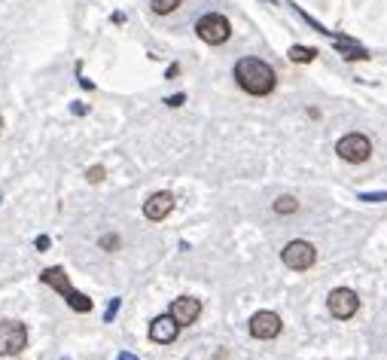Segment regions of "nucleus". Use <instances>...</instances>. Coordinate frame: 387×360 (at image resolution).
I'll return each instance as SVG.
<instances>
[{
	"label": "nucleus",
	"instance_id": "obj_1",
	"mask_svg": "<svg viewBox=\"0 0 387 360\" xmlns=\"http://www.w3.org/2000/svg\"><path fill=\"white\" fill-rule=\"evenodd\" d=\"M235 80L247 95H268L275 89L277 76L272 71V65L262 58H241L235 65Z\"/></svg>",
	"mask_w": 387,
	"mask_h": 360
},
{
	"label": "nucleus",
	"instance_id": "obj_17",
	"mask_svg": "<svg viewBox=\"0 0 387 360\" xmlns=\"http://www.w3.org/2000/svg\"><path fill=\"white\" fill-rule=\"evenodd\" d=\"M101 248H104V250H116V248H119V235H104V239H101Z\"/></svg>",
	"mask_w": 387,
	"mask_h": 360
},
{
	"label": "nucleus",
	"instance_id": "obj_11",
	"mask_svg": "<svg viewBox=\"0 0 387 360\" xmlns=\"http://www.w3.org/2000/svg\"><path fill=\"white\" fill-rule=\"evenodd\" d=\"M177 333H180V324L171 318V315H162L150 324V339L153 342H162V345H168V342L177 339Z\"/></svg>",
	"mask_w": 387,
	"mask_h": 360
},
{
	"label": "nucleus",
	"instance_id": "obj_23",
	"mask_svg": "<svg viewBox=\"0 0 387 360\" xmlns=\"http://www.w3.org/2000/svg\"><path fill=\"white\" fill-rule=\"evenodd\" d=\"M0 128H3V117H0Z\"/></svg>",
	"mask_w": 387,
	"mask_h": 360
},
{
	"label": "nucleus",
	"instance_id": "obj_18",
	"mask_svg": "<svg viewBox=\"0 0 387 360\" xmlns=\"http://www.w3.org/2000/svg\"><path fill=\"white\" fill-rule=\"evenodd\" d=\"M360 202H387V193H360Z\"/></svg>",
	"mask_w": 387,
	"mask_h": 360
},
{
	"label": "nucleus",
	"instance_id": "obj_2",
	"mask_svg": "<svg viewBox=\"0 0 387 360\" xmlns=\"http://www.w3.org/2000/svg\"><path fill=\"white\" fill-rule=\"evenodd\" d=\"M43 284H49L52 290H58L61 296L67 300V305H71L74 311H80V315H86V311H92V300L86 293H76V290L71 287V281H67V272L61 269V266H52V269H43L40 275Z\"/></svg>",
	"mask_w": 387,
	"mask_h": 360
},
{
	"label": "nucleus",
	"instance_id": "obj_3",
	"mask_svg": "<svg viewBox=\"0 0 387 360\" xmlns=\"http://www.w3.org/2000/svg\"><path fill=\"white\" fill-rule=\"evenodd\" d=\"M196 31H198V37L205 43H211V46H223L232 37V25H229V19L226 15H220V12H205L201 19L196 22Z\"/></svg>",
	"mask_w": 387,
	"mask_h": 360
},
{
	"label": "nucleus",
	"instance_id": "obj_12",
	"mask_svg": "<svg viewBox=\"0 0 387 360\" xmlns=\"http://www.w3.org/2000/svg\"><path fill=\"white\" fill-rule=\"evenodd\" d=\"M336 49L338 52H342V55L347 58V61H366L369 58V52L366 49H363V46H357V43H351V40H347V37H336Z\"/></svg>",
	"mask_w": 387,
	"mask_h": 360
},
{
	"label": "nucleus",
	"instance_id": "obj_21",
	"mask_svg": "<svg viewBox=\"0 0 387 360\" xmlns=\"http://www.w3.org/2000/svg\"><path fill=\"white\" fill-rule=\"evenodd\" d=\"M49 248V235H40V239H37V250H46Z\"/></svg>",
	"mask_w": 387,
	"mask_h": 360
},
{
	"label": "nucleus",
	"instance_id": "obj_13",
	"mask_svg": "<svg viewBox=\"0 0 387 360\" xmlns=\"http://www.w3.org/2000/svg\"><path fill=\"white\" fill-rule=\"evenodd\" d=\"M314 46H290V61H296V65H308V61H314Z\"/></svg>",
	"mask_w": 387,
	"mask_h": 360
},
{
	"label": "nucleus",
	"instance_id": "obj_6",
	"mask_svg": "<svg viewBox=\"0 0 387 360\" xmlns=\"http://www.w3.org/2000/svg\"><path fill=\"white\" fill-rule=\"evenodd\" d=\"M284 266L293 272H305V269H311L314 266V259H317V250L311 248L308 241H290L287 248H284Z\"/></svg>",
	"mask_w": 387,
	"mask_h": 360
},
{
	"label": "nucleus",
	"instance_id": "obj_10",
	"mask_svg": "<svg viewBox=\"0 0 387 360\" xmlns=\"http://www.w3.org/2000/svg\"><path fill=\"white\" fill-rule=\"evenodd\" d=\"M171 211H174V196H171V193H153V196L144 202L146 220H165Z\"/></svg>",
	"mask_w": 387,
	"mask_h": 360
},
{
	"label": "nucleus",
	"instance_id": "obj_9",
	"mask_svg": "<svg viewBox=\"0 0 387 360\" xmlns=\"http://www.w3.org/2000/svg\"><path fill=\"white\" fill-rule=\"evenodd\" d=\"M198 315H201V302L196 300V296H180V300L171 302V318H174L180 327L196 324Z\"/></svg>",
	"mask_w": 387,
	"mask_h": 360
},
{
	"label": "nucleus",
	"instance_id": "obj_20",
	"mask_svg": "<svg viewBox=\"0 0 387 360\" xmlns=\"http://www.w3.org/2000/svg\"><path fill=\"white\" fill-rule=\"evenodd\" d=\"M116 311H119V300H113V302H110V309L104 311V320H113V318H116Z\"/></svg>",
	"mask_w": 387,
	"mask_h": 360
},
{
	"label": "nucleus",
	"instance_id": "obj_16",
	"mask_svg": "<svg viewBox=\"0 0 387 360\" xmlns=\"http://www.w3.org/2000/svg\"><path fill=\"white\" fill-rule=\"evenodd\" d=\"M104 165H92L89 168V171H86V178H89V183H101V180H104Z\"/></svg>",
	"mask_w": 387,
	"mask_h": 360
},
{
	"label": "nucleus",
	"instance_id": "obj_15",
	"mask_svg": "<svg viewBox=\"0 0 387 360\" xmlns=\"http://www.w3.org/2000/svg\"><path fill=\"white\" fill-rule=\"evenodd\" d=\"M275 211H277V214H296V211H299V202H296L293 196H281V198L275 202Z\"/></svg>",
	"mask_w": 387,
	"mask_h": 360
},
{
	"label": "nucleus",
	"instance_id": "obj_8",
	"mask_svg": "<svg viewBox=\"0 0 387 360\" xmlns=\"http://www.w3.org/2000/svg\"><path fill=\"white\" fill-rule=\"evenodd\" d=\"M281 318L275 315V311H259V315L250 318V336L253 339H275L277 333H281Z\"/></svg>",
	"mask_w": 387,
	"mask_h": 360
},
{
	"label": "nucleus",
	"instance_id": "obj_22",
	"mask_svg": "<svg viewBox=\"0 0 387 360\" xmlns=\"http://www.w3.org/2000/svg\"><path fill=\"white\" fill-rule=\"evenodd\" d=\"M119 360H137V357H135V354H128V351H122Z\"/></svg>",
	"mask_w": 387,
	"mask_h": 360
},
{
	"label": "nucleus",
	"instance_id": "obj_14",
	"mask_svg": "<svg viewBox=\"0 0 387 360\" xmlns=\"http://www.w3.org/2000/svg\"><path fill=\"white\" fill-rule=\"evenodd\" d=\"M180 3H183V0H150L153 12H159V15H168V12H174Z\"/></svg>",
	"mask_w": 387,
	"mask_h": 360
},
{
	"label": "nucleus",
	"instance_id": "obj_4",
	"mask_svg": "<svg viewBox=\"0 0 387 360\" xmlns=\"http://www.w3.org/2000/svg\"><path fill=\"white\" fill-rule=\"evenodd\" d=\"M336 153L345 159V162L360 165V162H366V159L372 156V144H369V137H366V135L351 132V135H345L342 141L336 144Z\"/></svg>",
	"mask_w": 387,
	"mask_h": 360
},
{
	"label": "nucleus",
	"instance_id": "obj_19",
	"mask_svg": "<svg viewBox=\"0 0 387 360\" xmlns=\"http://www.w3.org/2000/svg\"><path fill=\"white\" fill-rule=\"evenodd\" d=\"M183 101H187V95H183V92H177V95H171L165 104H168V107H180Z\"/></svg>",
	"mask_w": 387,
	"mask_h": 360
},
{
	"label": "nucleus",
	"instance_id": "obj_5",
	"mask_svg": "<svg viewBox=\"0 0 387 360\" xmlns=\"http://www.w3.org/2000/svg\"><path fill=\"white\" fill-rule=\"evenodd\" d=\"M28 345V330L19 320H0V354H19Z\"/></svg>",
	"mask_w": 387,
	"mask_h": 360
},
{
	"label": "nucleus",
	"instance_id": "obj_7",
	"mask_svg": "<svg viewBox=\"0 0 387 360\" xmlns=\"http://www.w3.org/2000/svg\"><path fill=\"white\" fill-rule=\"evenodd\" d=\"M357 309H360V296L354 293V290L338 287V290H332V293H329V311H332V318L347 320V318L357 315Z\"/></svg>",
	"mask_w": 387,
	"mask_h": 360
}]
</instances>
